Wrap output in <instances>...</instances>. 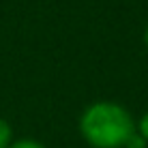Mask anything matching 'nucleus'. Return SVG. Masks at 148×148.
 Returning <instances> with one entry per match:
<instances>
[{"label": "nucleus", "instance_id": "1", "mask_svg": "<svg viewBox=\"0 0 148 148\" xmlns=\"http://www.w3.org/2000/svg\"><path fill=\"white\" fill-rule=\"evenodd\" d=\"M79 135L90 148H125L137 131L135 118L116 101H95L79 116Z\"/></svg>", "mask_w": 148, "mask_h": 148}, {"label": "nucleus", "instance_id": "2", "mask_svg": "<svg viewBox=\"0 0 148 148\" xmlns=\"http://www.w3.org/2000/svg\"><path fill=\"white\" fill-rule=\"evenodd\" d=\"M13 144V127L4 118H0V148H9Z\"/></svg>", "mask_w": 148, "mask_h": 148}, {"label": "nucleus", "instance_id": "3", "mask_svg": "<svg viewBox=\"0 0 148 148\" xmlns=\"http://www.w3.org/2000/svg\"><path fill=\"white\" fill-rule=\"evenodd\" d=\"M9 148H45L41 142L30 140V137H22V140H13V144Z\"/></svg>", "mask_w": 148, "mask_h": 148}, {"label": "nucleus", "instance_id": "4", "mask_svg": "<svg viewBox=\"0 0 148 148\" xmlns=\"http://www.w3.org/2000/svg\"><path fill=\"white\" fill-rule=\"evenodd\" d=\"M135 127H137V133H140V135L148 142V110L140 116V120L135 122Z\"/></svg>", "mask_w": 148, "mask_h": 148}, {"label": "nucleus", "instance_id": "5", "mask_svg": "<svg viewBox=\"0 0 148 148\" xmlns=\"http://www.w3.org/2000/svg\"><path fill=\"white\" fill-rule=\"evenodd\" d=\"M125 148H148V142H146L140 133H137V131H135V133L129 137V142L125 144Z\"/></svg>", "mask_w": 148, "mask_h": 148}, {"label": "nucleus", "instance_id": "6", "mask_svg": "<svg viewBox=\"0 0 148 148\" xmlns=\"http://www.w3.org/2000/svg\"><path fill=\"white\" fill-rule=\"evenodd\" d=\"M144 45H146V49H148V24H146V28H144Z\"/></svg>", "mask_w": 148, "mask_h": 148}]
</instances>
